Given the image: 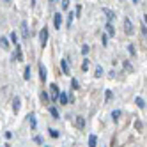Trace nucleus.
Segmentation results:
<instances>
[{"mask_svg":"<svg viewBox=\"0 0 147 147\" xmlns=\"http://www.w3.org/2000/svg\"><path fill=\"white\" fill-rule=\"evenodd\" d=\"M45 147H50V145H45Z\"/></svg>","mask_w":147,"mask_h":147,"instance_id":"34","label":"nucleus"},{"mask_svg":"<svg viewBox=\"0 0 147 147\" xmlns=\"http://www.w3.org/2000/svg\"><path fill=\"white\" fill-rule=\"evenodd\" d=\"M20 107H22V101H20V98H14L13 99V110L18 113L20 112Z\"/></svg>","mask_w":147,"mask_h":147,"instance_id":"11","label":"nucleus"},{"mask_svg":"<svg viewBox=\"0 0 147 147\" xmlns=\"http://www.w3.org/2000/svg\"><path fill=\"white\" fill-rule=\"evenodd\" d=\"M69 7V2H67V0H64V2H62V9H67Z\"/></svg>","mask_w":147,"mask_h":147,"instance_id":"33","label":"nucleus"},{"mask_svg":"<svg viewBox=\"0 0 147 147\" xmlns=\"http://www.w3.org/2000/svg\"><path fill=\"white\" fill-rule=\"evenodd\" d=\"M48 131H50V136H51V138H59V135H60V133H59V129H55V128H50Z\"/></svg>","mask_w":147,"mask_h":147,"instance_id":"21","label":"nucleus"},{"mask_svg":"<svg viewBox=\"0 0 147 147\" xmlns=\"http://www.w3.org/2000/svg\"><path fill=\"white\" fill-rule=\"evenodd\" d=\"M50 92H51V96H50V103H57V98H59V87H57V83H50Z\"/></svg>","mask_w":147,"mask_h":147,"instance_id":"1","label":"nucleus"},{"mask_svg":"<svg viewBox=\"0 0 147 147\" xmlns=\"http://www.w3.org/2000/svg\"><path fill=\"white\" fill-rule=\"evenodd\" d=\"M112 96H113L112 90H107V92H105V99H107V101H110V99H112Z\"/></svg>","mask_w":147,"mask_h":147,"instance_id":"28","label":"nucleus"},{"mask_svg":"<svg viewBox=\"0 0 147 147\" xmlns=\"http://www.w3.org/2000/svg\"><path fill=\"white\" fill-rule=\"evenodd\" d=\"M53 27H55L57 30L62 27V14H60V13H55V14H53Z\"/></svg>","mask_w":147,"mask_h":147,"instance_id":"4","label":"nucleus"},{"mask_svg":"<svg viewBox=\"0 0 147 147\" xmlns=\"http://www.w3.org/2000/svg\"><path fill=\"white\" fill-rule=\"evenodd\" d=\"M41 99H43L45 103H50V94L46 90H43V92H41Z\"/></svg>","mask_w":147,"mask_h":147,"instance_id":"23","label":"nucleus"},{"mask_svg":"<svg viewBox=\"0 0 147 147\" xmlns=\"http://www.w3.org/2000/svg\"><path fill=\"white\" fill-rule=\"evenodd\" d=\"M89 51H90V48H89V45H83V46H82V55H87V53H89Z\"/></svg>","mask_w":147,"mask_h":147,"instance_id":"27","label":"nucleus"},{"mask_svg":"<svg viewBox=\"0 0 147 147\" xmlns=\"http://www.w3.org/2000/svg\"><path fill=\"white\" fill-rule=\"evenodd\" d=\"M103 73H105V69H103L101 66H96V73H94V76H96V78H101Z\"/></svg>","mask_w":147,"mask_h":147,"instance_id":"20","label":"nucleus"},{"mask_svg":"<svg viewBox=\"0 0 147 147\" xmlns=\"http://www.w3.org/2000/svg\"><path fill=\"white\" fill-rule=\"evenodd\" d=\"M124 30H126V34H128V36L135 34V32H133V23L129 22V18H126V20H124Z\"/></svg>","mask_w":147,"mask_h":147,"instance_id":"5","label":"nucleus"},{"mask_svg":"<svg viewBox=\"0 0 147 147\" xmlns=\"http://www.w3.org/2000/svg\"><path fill=\"white\" fill-rule=\"evenodd\" d=\"M71 89H73V90H78V89H80V82H78L76 78H71Z\"/></svg>","mask_w":147,"mask_h":147,"instance_id":"19","label":"nucleus"},{"mask_svg":"<svg viewBox=\"0 0 147 147\" xmlns=\"http://www.w3.org/2000/svg\"><path fill=\"white\" fill-rule=\"evenodd\" d=\"M39 39H41V46H46V43H48V28L46 27L39 32Z\"/></svg>","mask_w":147,"mask_h":147,"instance_id":"2","label":"nucleus"},{"mask_svg":"<svg viewBox=\"0 0 147 147\" xmlns=\"http://www.w3.org/2000/svg\"><path fill=\"white\" fill-rule=\"evenodd\" d=\"M89 67H90V62L85 57V59H83V62H82V71H89Z\"/></svg>","mask_w":147,"mask_h":147,"instance_id":"18","label":"nucleus"},{"mask_svg":"<svg viewBox=\"0 0 147 147\" xmlns=\"http://www.w3.org/2000/svg\"><path fill=\"white\" fill-rule=\"evenodd\" d=\"M30 75H32V71H30V66H25V71H23V80H30Z\"/></svg>","mask_w":147,"mask_h":147,"instance_id":"17","label":"nucleus"},{"mask_svg":"<svg viewBox=\"0 0 147 147\" xmlns=\"http://www.w3.org/2000/svg\"><path fill=\"white\" fill-rule=\"evenodd\" d=\"M135 103H136V107H138L140 110H144V108H145V99H144V98H140V96H138V98L135 99Z\"/></svg>","mask_w":147,"mask_h":147,"instance_id":"13","label":"nucleus"},{"mask_svg":"<svg viewBox=\"0 0 147 147\" xmlns=\"http://www.w3.org/2000/svg\"><path fill=\"white\" fill-rule=\"evenodd\" d=\"M76 126H78L80 129H83V128H85V119H83L82 115H78V117H76Z\"/></svg>","mask_w":147,"mask_h":147,"instance_id":"14","label":"nucleus"},{"mask_svg":"<svg viewBox=\"0 0 147 147\" xmlns=\"http://www.w3.org/2000/svg\"><path fill=\"white\" fill-rule=\"evenodd\" d=\"M22 34H23L25 39L28 37V25H27V22H22Z\"/></svg>","mask_w":147,"mask_h":147,"instance_id":"15","label":"nucleus"},{"mask_svg":"<svg viewBox=\"0 0 147 147\" xmlns=\"http://www.w3.org/2000/svg\"><path fill=\"white\" fill-rule=\"evenodd\" d=\"M101 43H103L105 46H107V43H108V37H107V36H105V34H103V37H101Z\"/></svg>","mask_w":147,"mask_h":147,"instance_id":"31","label":"nucleus"},{"mask_svg":"<svg viewBox=\"0 0 147 147\" xmlns=\"http://www.w3.org/2000/svg\"><path fill=\"white\" fill-rule=\"evenodd\" d=\"M46 67L43 66V64H39V78H41V82H46Z\"/></svg>","mask_w":147,"mask_h":147,"instance_id":"8","label":"nucleus"},{"mask_svg":"<svg viewBox=\"0 0 147 147\" xmlns=\"http://www.w3.org/2000/svg\"><path fill=\"white\" fill-rule=\"evenodd\" d=\"M107 37H113L115 36V30H113V27H112V23H107V34H105Z\"/></svg>","mask_w":147,"mask_h":147,"instance_id":"12","label":"nucleus"},{"mask_svg":"<svg viewBox=\"0 0 147 147\" xmlns=\"http://www.w3.org/2000/svg\"><path fill=\"white\" fill-rule=\"evenodd\" d=\"M28 122H30V126H32V129H36L37 122H36V115L34 113H28Z\"/></svg>","mask_w":147,"mask_h":147,"instance_id":"16","label":"nucleus"},{"mask_svg":"<svg viewBox=\"0 0 147 147\" xmlns=\"http://www.w3.org/2000/svg\"><path fill=\"white\" fill-rule=\"evenodd\" d=\"M9 39H11L14 45H18V34H16V32H11V36H9Z\"/></svg>","mask_w":147,"mask_h":147,"instance_id":"25","label":"nucleus"},{"mask_svg":"<svg viewBox=\"0 0 147 147\" xmlns=\"http://www.w3.org/2000/svg\"><path fill=\"white\" fill-rule=\"evenodd\" d=\"M57 101H59L60 105H69V98H67V92H60V94H59V98H57Z\"/></svg>","mask_w":147,"mask_h":147,"instance_id":"6","label":"nucleus"},{"mask_svg":"<svg viewBox=\"0 0 147 147\" xmlns=\"http://www.w3.org/2000/svg\"><path fill=\"white\" fill-rule=\"evenodd\" d=\"M128 51L131 55H136V51H135V48H133V45H128Z\"/></svg>","mask_w":147,"mask_h":147,"instance_id":"29","label":"nucleus"},{"mask_svg":"<svg viewBox=\"0 0 147 147\" xmlns=\"http://www.w3.org/2000/svg\"><path fill=\"white\" fill-rule=\"evenodd\" d=\"M0 45H2L4 50H7V48H9V39H7V37H0Z\"/></svg>","mask_w":147,"mask_h":147,"instance_id":"22","label":"nucleus"},{"mask_svg":"<svg viewBox=\"0 0 147 147\" xmlns=\"http://www.w3.org/2000/svg\"><path fill=\"white\" fill-rule=\"evenodd\" d=\"M98 145V136L96 135H89V147H96Z\"/></svg>","mask_w":147,"mask_h":147,"instance_id":"9","label":"nucleus"},{"mask_svg":"<svg viewBox=\"0 0 147 147\" xmlns=\"http://www.w3.org/2000/svg\"><path fill=\"white\" fill-rule=\"evenodd\" d=\"M121 113H122L121 110H113V112H112V119H113V121H119V117H121Z\"/></svg>","mask_w":147,"mask_h":147,"instance_id":"24","label":"nucleus"},{"mask_svg":"<svg viewBox=\"0 0 147 147\" xmlns=\"http://www.w3.org/2000/svg\"><path fill=\"white\" fill-rule=\"evenodd\" d=\"M13 60H16V62L23 60V53H22V46H20V45H16V51L13 53Z\"/></svg>","mask_w":147,"mask_h":147,"instance_id":"3","label":"nucleus"},{"mask_svg":"<svg viewBox=\"0 0 147 147\" xmlns=\"http://www.w3.org/2000/svg\"><path fill=\"white\" fill-rule=\"evenodd\" d=\"M73 20H75V13H69V16H67V27H71V23H73Z\"/></svg>","mask_w":147,"mask_h":147,"instance_id":"26","label":"nucleus"},{"mask_svg":"<svg viewBox=\"0 0 147 147\" xmlns=\"http://www.w3.org/2000/svg\"><path fill=\"white\" fill-rule=\"evenodd\" d=\"M34 142H36V144H43V138L37 135V136H34Z\"/></svg>","mask_w":147,"mask_h":147,"instance_id":"30","label":"nucleus"},{"mask_svg":"<svg viewBox=\"0 0 147 147\" xmlns=\"http://www.w3.org/2000/svg\"><path fill=\"white\" fill-rule=\"evenodd\" d=\"M142 34H144V37H145V34H147V27H145V22L142 23Z\"/></svg>","mask_w":147,"mask_h":147,"instance_id":"32","label":"nucleus"},{"mask_svg":"<svg viewBox=\"0 0 147 147\" xmlns=\"http://www.w3.org/2000/svg\"><path fill=\"white\" fill-rule=\"evenodd\" d=\"M48 112H50V115H51L53 119H59V117H60V113H59L57 107H50V108H48Z\"/></svg>","mask_w":147,"mask_h":147,"instance_id":"10","label":"nucleus"},{"mask_svg":"<svg viewBox=\"0 0 147 147\" xmlns=\"http://www.w3.org/2000/svg\"><path fill=\"white\" fill-rule=\"evenodd\" d=\"M60 67H62V73H64V75H69V64H67V59H62L60 60Z\"/></svg>","mask_w":147,"mask_h":147,"instance_id":"7","label":"nucleus"}]
</instances>
